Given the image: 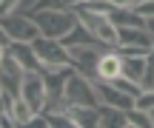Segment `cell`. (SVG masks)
<instances>
[{"mask_svg": "<svg viewBox=\"0 0 154 128\" xmlns=\"http://www.w3.org/2000/svg\"><path fill=\"white\" fill-rule=\"evenodd\" d=\"M29 14H32L34 23L40 26V34L57 37V40H63L77 23H80L77 14H74V9H34V11H29Z\"/></svg>", "mask_w": 154, "mask_h": 128, "instance_id": "obj_1", "label": "cell"}, {"mask_svg": "<svg viewBox=\"0 0 154 128\" xmlns=\"http://www.w3.org/2000/svg\"><path fill=\"white\" fill-rule=\"evenodd\" d=\"M72 9H74L77 20H80V23H83V26H86V28H88V31H91V34H94V37H97L103 46H109V49H114V46H117V26L111 23V17H109V14L86 9L80 0H77Z\"/></svg>", "mask_w": 154, "mask_h": 128, "instance_id": "obj_2", "label": "cell"}, {"mask_svg": "<svg viewBox=\"0 0 154 128\" xmlns=\"http://www.w3.org/2000/svg\"><path fill=\"white\" fill-rule=\"evenodd\" d=\"M63 94H66L69 106H100V97H97V88H94V80L83 71H74L69 74L66 85H63Z\"/></svg>", "mask_w": 154, "mask_h": 128, "instance_id": "obj_3", "label": "cell"}, {"mask_svg": "<svg viewBox=\"0 0 154 128\" xmlns=\"http://www.w3.org/2000/svg\"><path fill=\"white\" fill-rule=\"evenodd\" d=\"M0 28L6 31V37L11 40H23V43H32L40 37V26L34 23V17L29 11H9V14L0 17Z\"/></svg>", "mask_w": 154, "mask_h": 128, "instance_id": "obj_4", "label": "cell"}, {"mask_svg": "<svg viewBox=\"0 0 154 128\" xmlns=\"http://www.w3.org/2000/svg\"><path fill=\"white\" fill-rule=\"evenodd\" d=\"M32 46H34V51H37L40 68H60V66H72V60H69V49L63 46V40L40 34L37 40H32Z\"/></svg>", "mask_w": 154, "mask_h": 128, "instance_id": "obj_5", "label": "cell"}, {"mask_svg": "<svg viewBox=\"0 0 154 128\" xmlns=\"http://www.w3.org/2000/svg\"><path fill=\"white\" fill-rule=\"evenodd\" d=\"M23 74H26V68H23L9 51H3V57H0V91H3V97L9 100V108H11V103H14V97H20Z\"/></svg>", "mask_w": 154, "mask_h": 128, "instance_id": "obj_6", "label": "cell"}, {"mask_svg": "<svg viewBox=\"0 0 154 128\" xmlns=\"http://www.w3.org/2000/svg\"><path fill=\"white\" fill-rule=\"evenodd\" d=\"M20 97L34 108V114L43 111L46 106V97H49V88H46V80L40 71H26L23 74V83H20Z\"/></svg>", "mask_w": 154, "mask_h": 128, "instance_id": "obj_7", "label": "cell"}, {"mask_svg": "<svg viewBox=\"0 0 154 128\" xmlns=\"http://www.w3.org/2000/svg\"><path fill=\"white\" fill-rule=\"evenodd\" d=\"M109 49V46L103 43H94V46H69V60H72V66L77 71L88 74V77H94V66H97L100 54Z\"/></svg>", "mask_w": 154, "mask_h": 128, "instance_id": "obj_8", "label": "cell"}, {"mask_svg": "<svg viewBox=\"0 0 154 128\" xmlns=\"http://www.w3.org/2000/svg\"><path fill=\"white\" fill-rule=\"evenodd\" d=\"M117 49H154V34L146 26H120L117 28Z\"/></svg>", "mask_w": 154, "mask_h": 128, "instance_id": "obj_9", "label": "cell"}, {"mask_svg": "<svg viewBox=\"0 0 154 128\" xmlns=\"http://www.w3.org/2000/svg\"><path fill=\"white\" fill-rule=\"evenodd\" d=\"M91 80H94V88H97L100 103H106V106H114V108H123V111H128V108L134 106V97L126 94V91H120L114 83H109V80H100V77H91Z\"/></svg>", "mask_w": 154, "mask_h": 128, "instance_id": "obj_10", "label": "cell"}, {"mask_svg": "<svg viewBox=\"0 0 154 128\" xmlns=\"http://www.w3.org/2000/svg\"><path fill=\"white\" fill-rule=\"evenodd\" d=\"M123 74V54L117 49H106L103 54H100L97 66H94V77L100 80H114Z\"/></svg>", "mask_w": 154, "mask_h": 128, "instance_id": "obj_11", "label": "cell"}, {"mask_svg": "<svg viewBox=\"0 0 154 128\" xmlns=\"http://www.w3.org/2000/svg\"><path fill=\"white\" fill-rule=\"evenodd\" d=\"M6 51H9L11 57H14L17 63H20L26 71H40V60H37V51H34L32 43H23V40H11L9 46H6Z\"/></svg>", "mask_w": 154, "mask_h": 128, "instance_id": "obj_12", "label": "cell"}, {"mask_svg": "<svg viewBox=\"0 0 154 128\" xmlns=\"http://www.w3.org/2000/svg\"><path fill=\"white\" fill-rule=\"evenodd\" d=\"M66 111L72 117L74 128H97L100 125V106H69Z\"/></svg>", "mask_w": 154, "mask_h": 128, "instance_id": "obj_13", "label": "cell"}, {"mask_svg": "<svg viewBox=\"0 0 154 128\" xmlns=\"http://www.w3.org/2000/svg\"><path fill=\"white\" fill-rule=\"evenodd\" d=\"M97 128H128V114L123 108L100 103V125Z\"/></svg>", "mask_w": 154, "mask_h": 128, "instance_id": "obj_14", "label": "cell"}, {"mask_svg": "<svg viewBox=\"0 0 154 128\" xmlns=\"http://www.w3.org/2000/svg\"><path fill=\"white\" fill-rule=\"evenodd\" d=\"M109 17H111V23H114L117 28L120 26H146V17H140L131 6H120V9H114Z\"/></svg>", "mask_w": 154, "mask_h": 128, "instance_id": "obj_15", "label": "cell"}, {"mask_svg": "<svg viewBox=\"0 0 154 128\" xmlns=\"http://www.w3.org/2000/svg\"><path fill=\"white\" fill-rule=\"evenodd\" d=\"M94 43H100V40L94 37V34L88 31V28L83 26V23H77L72 31H69L66 37H63V46H66V49H69V46H94Z\"/></svg>", "mask_w": 154, "mask_h": 128, "instance_id": "obj_16", "label": "cell"}, {"mask_svg": "<svg viewBox=\"0 0 154 128\" xmlns=\"http://www.w3.org/2000/svg\"><path fill=\"white\" fill-rule=\"evenodd\" d=\"M146 57L149 54H140V57H123V77L140 83L143 80V71H146ZM143 88V85H140Z\"/></svg>", "mask_w": 154, "mask_h": 128, "instance_id": "obj_17", "label": "cell"}, {"mask_svg": "<svg viewBox=\"0 0 154 128\" xmlns=\"http://www.w3.org/2000/svg\"><path fill=\"white\" fill-rule=\"evenodd\" d=\"M9 114H11V120H14V125H29V123H32V117H34V108L29 106L23 97H14Z\"/></svg>", "mask_w": 154, "mask_h": 128, "instance_id": "obj_18", "label": "cell"}, {"mask_svg": "<svg viewBox=\"0 0 154 128\" xmlns=\"http://www.w3.org/2000/svg\"><path fill=\"white\" fill-rule=\"evenodd\" d=\"M126 114H128V128H154V120H151V114H149V111H143V108L131 106Z\"/></svg>", "mask_w": 154, "mask_h": 128, "instance_id": "obj_19", "label": "cell"}, {"mask_svg": "<svg viewBox=\"0 0 154 128\" xmlns=\"http://www.w3.org/2000/svg\"><path fill=\"white\" fill-rule=\"evenodd\" d=\"M109 83H114L120 91H126V94H131V97H137L140 91H143V88H140V83H134V80L123 77V74H120V77H114V80H109Z\"/></svg>", "mask_w": 154, "mask_h": 128, "instance_id": "obj_20", "label": "cell"}, {"mask_svg": "<svg viewBox=\"0 0 154 128\" xmlns=\"http://www.w3.org/2000/svg\"><path fill=\"white\" fill-rule=\"evenodd\" d=\"M77 0H37V6L34 9H72ZM32 9V11H34Z\"/></svg>", "mask_w": 154, "mask_h": 128, "instance_id": "obj_21", "label": "cell"}, {"mask_svg": "<svg viewBox=\"0 0 154 128\" xmlns=\"http://www.w3.org/2000/svg\"><path fill=\"white\" fill-rule=\"evenodd\" d=\"M134 106L143 108V111H151L154 108V91H140V94L134 97Z\"/></svg>", "mask_w": 154, "mask_h": 128, "instance_id": "obj_22", "label": "cell"}, {"mask_svg": "<svg viewBox=\"0 0 154 128\" xmlns=\"http://www.w3.org/2000/svg\"><path fill=\"white\" fill-rule=\"evenodd\" d=\"M131 9L137 11L140 17H146V20H149V17H154V0H137Z\"/></svg>", "mask_w": 154, "mask_h": 128, "instance_id": "obj_23", "label": "cell"}, {"mask_svg": "<svg viewBox=\"0 0 154 128\" xmlns=\"http://www.w3.org/2000/svg\"><path fill=\"white\" fill-rule=\"evenodd\" d=\"M111 6H117V9H120V6H134L137 3V0H109Z\"/></svg>", "mask_w": 154, "mask_h": 128, "instance_id": "obj_24", "label": "cell"}, {"mask_svg": "<svg viewBox=\"0 0 154 128\" xmlns=\"http://www.w3.org/2000/svg\"><path fill=\"white\" fill-rule=\"evenodd\" d=\"M146 28H149V31L154 34V17H149V20H146Z\"/></svg>", "mask_w": 154, "mask_h": 128, "instance_id": "obj_25", "label": "cell"}, {"mask_svg": "<svg viewBox=\"0 0 154 128\" xmlns=\"http://www.w3.org/2000/svg\"><path fill=\"white\" fill-rule=\"evenodd\" d=\"M149 114H151V120H154V108H151V111H149Z\"/></svg>", "mask_w": 154, "mask_h": 128, "instance_id": "obj_26", "label": "cell"}]
</instances>
